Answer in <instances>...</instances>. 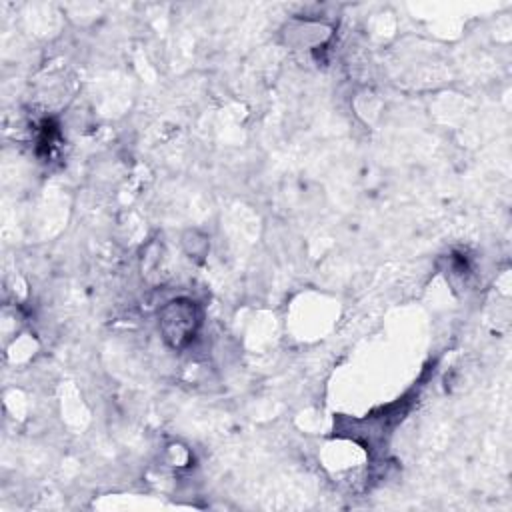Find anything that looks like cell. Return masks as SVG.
<instances>
[{"instance_id": "6da1fadb", "label": "cell", "mask_w": 512, "mask_h": 512, "mask_svg": "<svg viewBox=\"0 0 512 512\" xmlns=\"http://www.w3.org/2000/svg\"><path fill=\"white\" fill-rule=\"evenodd\" d=\"M200 326V314L192 300L176 298L160 310V330L172 348L186 346Z\"/></svg>"}]
</instances>
